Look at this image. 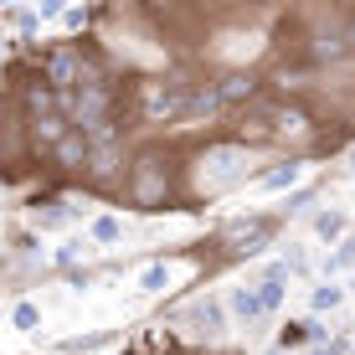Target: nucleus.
Returning a JSON list of instances; mask_svg holds the SVG:
<instances>
[{"label": "nucleus", "instance_id": "b1692460", "mask_svg": "<svg viewBox=\"0 0 355 355\" xmlns=\"http://www.w3.org/2000/svg\"><path fill=\"white\" fill-rule=\"evenodd\" d=\"M304 355H345V345H335V340H329V345H314V350H304Z\"/></svg>", "mask_w": 355, "mask_h": 355}, {"label": "nucleus", "instance_id": "5701e85b", "mask_svg": "<svg viewBox=\"0 0 355 355\" xmlns=\"http://www.w3.org/2000/svg\"><path fill=\"white\" fill-rule=\"evenodd\" d=\"M62 26H67V31H83V26H88V10H67Z\"/></svg>", "mask_w": 355, "mask_h": 355}, {"label": "nucleus", "instance_id": "423d86ee", "mask_svg": "<svg viewBox=\"0 0 355 355\" xmlns=\"http://www.w3.org/2000/svg\"><path fill=\"white\" fill-rule=\"evenodd\" d=\"M268 237H273V222H263V216H252V222H232V227H227L232 252H242V258H258Z\"/></svg>", "mask_w": 355, "mask_h": 355}, {"label": "nucleus", "instance_id": "aec40b11", "mask_svg": "<svg viewBox=\"0 0 355 355\" xmlns=\"http://www.w3.org/2000/svg\"><path fill=\"white\" fill-rule=\"evenodd\" d=\"M10 324H16V329H36V324H42V309H36V304H26V299H21L16 309H10Z\"/></svg>", "mask_w": 355, "mask_h": 355}, {"label": "nucleus", "instance_id": "a211bd4d", "mask_svg": "<svg viewBox=\"0 0 355 355\" xmlns=\"http://www.w3.org/2000/svg\"><path fill=\"white\" fill-rule=\"evenodd\" d=\"M165 284H170V268H165V263H150V268L139 273V288H144V293H160Z\"/></svg>", "mask_w": 355, "mask_h": 355}, {"label": "nucleus", "instance_id": "f8f14e48", "mask_svg": "<svg viewBox=\"0 0 355 355\" xmlns=\"http://www.w3.org/2000/svg\"><path fill=\"white\" fill-rule=\"evenodd\" d=\"M216 88H222L227 103H242V98L258 93V78H252V72H232V78H227V83H216Z\"/></svg>", "mask_w": 355, "mask_h": 355}, {"label": "nucleus", "instance_id": "6ab92c4d", "mask_svg": "<svg viewBox=\"0 0 355 355\" xmlns=\"http://www.w3.org/2000/svg\"><path fill=\"white\" fill-rule=\"evenodd\" d=\"M304 340H314V324H284V335H278V350H299Z\"/></svg>", "mask_w": 355, "mask_h": 355}, {"label": "nucleus", "instance_id": "f03ea898", "mask_svg": "<svg viewBox=\"0 0 355 355\" xmlns=\"http://www.w3.org/2000/svg\"><path fill=\"white\" fill-rule=\"evenodd\" d=\"M42 78L52 83L57 93H78L83 78H88V62H83V46H52V52H42Z\"/></svg>", "mask_w": 355, "mask_h": 355}, {"label": "nucleus", "instance_id": "2eb2a0df", "mask_svg": "<svg viewBox=\"0 0 355 355\" xmlns=\"http://www.w3.org/2000/svg\"><path fill=\"white\" fill-rule=\"evenodd\" d=\"M309 304H314V314H329V309L345 304V288H340V284H320V288L309 293Z\"/></svg>", "mask_w": 355, "mask_h": 355}, {"label": "nucleus", "instance_id": "1a4fd4ad", "mask_svg": "<svg viewBox=\"0 0 355 355\" xmlns=\"http://www.w3.org/2000/svg\"><path fill=\"white\" fill-rule=\"evenodd\" d=\"M232 314H237V320H248V324H258V320H263L258 284H248V288H232Z\"/></svg>", "mask_w": 355, "mask_h": 355}, {"label": "nucleus", "instance_id": "f257e3e1", "mask_svg": "<svg viewBox=\"0 0 355 355\" xmlns=\"http://www.w3.org/2000/svg\"><path fill=\"white\" fill-rule=\"evenodd\" d=\"M191 83H180V78H155V83H144L139 88V108H144V119L150 124H175V119H186L191 114Z\"/></svg>", "mask_w": 355, "mask_h": 355}, {"label": "nucleus", "instance_id": "9d476101", "mask_svg": "<svg viewBox=\"0 0 355 355\" xmlns=\"http://www.w3.org/2000/svg\"><path fill=\"white\" fill-rule=\"evenodd\" d=\"M273 134H278V139H304V134H309L304 108H278V114H273Z\"/></svg>", "mask_w": 355, "mask_h": 355}, {"label": "nucleus", "instance_id": "6e6552de", "mask_svg": "<svg viewBox=\"0 0 355 355\" xmlns=\"http://www.w3.org/2000/svg\"><path fill=\"white\" fill-rule=\"evenodd\" d=\"M222 103H227L222 88H216V83H201V88L191 93V114L186 119H216V114H222Z\"/></svg>", "mask_w": 355, "mask_h": 355}, {"label": "nucleus", "instance_id": "4468645a", "mask_svg": "<svg viewBox=\"0 0 355 355\" xmlns=\"http://www.w3.org/2000/svg\"><path fill=\"white\" fill-rule=\"evenodd\" d=\"M299 180H304V165H278V170L263 175V191H288V186H299Z\"/></svg>", "mask_w": 355, "mask_h": 355}, {"label": "nucleus", "instance_id": "9b49d317", "mask_svg": "<svg viewBox=\"0 0 355 355\" xmlns=\"http://www.w3.org/2000/svg\"><path fill=\"white\" fill-rule=\"evenodd\" d=\"M191 320L201 324L206 335H216V329H227V309H222L216 299H196V304H191Z\"/></svg>", "mask_w": 355, "mask_h": 355}, {"label": "nucleus", "instance_id": "dca6fc26", "mask_svg": "<svg viewBox=\"0 0 355 355\" xmlns=\"http://www.w3.org/2000/svg\"><path fill=\"white\" fill-rule=\"evenodd\" d=\"M284 278H263V284H258V299H263V314H273L278 309V304H284Z\"/></svg>", "mask_w": 355, "mask_h": 355}, {"label": "nucleus", "instance_id": "f3484780", "mask_svg": "<svg viewBox=\"0 0 355 355\" xmlns=\"http://www.w3.org/2000/svg\"><path fill=\"white\" fill-rule=\"evenodd\" d=\"M314 232H320L324 242H340V237H345V216H340V211H324L320 222H314Z\"/></svg>", "mask_w": 355, "mask_h": 355}, {"label": "nucleus", "instance_id": "0eeeda50", "mask_svg": "<svg viewBox=\"0 0 355 355\" xmlns=\"http://www.w3.org/2000/svg\"><path fill=\"white\" fill-rule=\"evenodd\" d=\"M52 160L62 165V170H78V175H88V160H93V139H88L83 129H72L67 139L52 150Z\"/></svg>", "mask_w": 355, "mask_h": 355}, {"label": "nucleus", "instance_id": "7ed1b4c3", "mask_svg": "<svg viewBox=\"0 0 355 355\" xmlns=\"http://www.w3.org/2000/svg\"><path fill=\"white\" fill-rule=\"evenodd\" d=\"M165 196H170V175H165V165L155 160V155H144V160L129 170V201H134V206H144V211H155Z\"/></svg>", "mask_w": 355, "mask_h": 355}, {"label": "nucleus", "instance_id": "4be33fe9", "mask_svg": "<svg viewBox=\"0 0 355 355\" xmlns=\"http://www.w3.org/2000/svg\"><path fill=\"white\" fill-rule=\"evenodd\" d=\"M350 263H355V242H340V252H335V258L324 263V273H345Z\"/></svg>", "mask_w": 355, "mask_h": 355}, {"label": "nucleus", "instance_id": "20e7f679", "mask_svg": "<svg viewBox=\"0 0 355 355\" xmlns=\"http://www.w3.org/2000/svg\"><path fill=\"white\" fill-rule=\"evenodd\" d=\"M242 160H248V155H242V144H216V150L201 160V165H211V170H201V186H206V191L232 186V180L242 175Z\"/></svg>", "mask_w": 355, "mask_h": 355}, {"label": "nucleus", "instance_id": "39448f33", "mask_svg": "<svg viewBox=\"0 0 355 355\" xmlns=\"http://www.w3.org/2000/svg\"><path fill=\"white\" fill-rule=\"evenodd\" d=\"M124 170V150H119V134H98L93 139V160H88V180H114Z\"/></svg>", "mask_w": 355, "mask_h": 355}, {"label": "nucleus", "instance_id": "393cba45", "mask_svg": "<svg viewBox=\"0 0 355 355\" xmlns=\"http://www.w3.org/2000/svg\"><path fill=\"white\" fill-rule=\"evenodd\" d=\"M268 355H288V350H278V345H273V350H268Z\"/></svg>", "mask_w": 355, "mask_h": 355}, {"label": "nucleus", "instance_id": "ddd939ff", "mask_svg": "<svg viewBox=\"0 0 355 355\" xmlns=\"http://www.w3.org/2000/svg\"><path fill=\"white\" fill-rule=\"evenodd\" d=\"M88 237L93 242H103V248H114L119 237H124V222H119L114 211H103V216H93V227H88Z\"/></svg>", "mask_w": 355, "mask_h": 355}, {"label": "nucleus", "instance_id": "412c9836", "mask_svg": "<svg viewBox=\"0 0 355 355\" xmlns=\"http://www.w3.org/2000/svg\"><path fill=\"white\" fill-rule=\"evenodd\" d=\"M36 227H42V232L67 227V206H46V211H36Z\"/></svg>", "mask_w": 355, "mask_h": 355}]
</instances>
